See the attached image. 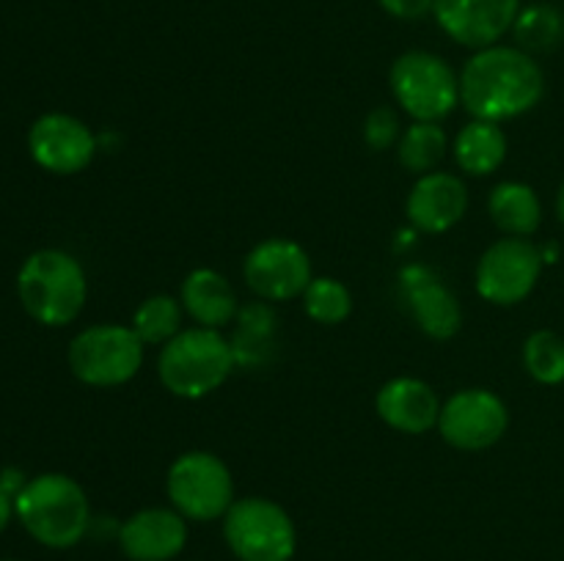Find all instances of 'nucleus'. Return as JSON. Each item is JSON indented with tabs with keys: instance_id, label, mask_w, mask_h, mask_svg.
<instances>
[{
	"instance_id": "f257e3e1",
	"label": "nucleus",
	"mask_w": 564,
	"mask_h": 561,
	"mask_svg": "<svg viewBox=\"0 0 564 561\" xmlns=\"http://www.w3.org/2000/svg\"><path fill=\"white\" fill-rule=\"evenodd\" d=\"M545 94L543 66L521 47L477 50L460 72V105L471 119L510 121L529 113Z\"/></svg>"
},
{
	"instance_id": "f03ea898",
	"label": "nucleus",
	"mask_w": 564,
	"mask_h": 561,
	"mask_svg": "<svg viewBox=\"0 0 564 561\" xmlns=\"http://www.w3.org/2000/svg\"><path fill=\"white\" fill-rule=\"evenodd\" d=\"M14 515L39 544L75 548L91 528V504L80 484L66 473H39L14 495Z\"/></svg>"
},
{
	"instance_id": "7ed1b4c3",
	"label": "nucleus",
	"mask_w": 564,
	"mask_h": 561,
	"mask_svg": "<svg viewBox=\"0 0 564 561\" xmlns=\"http://www.w3.org/2000/svg\"><path fill=\"white\" fill-rule=\"evenodd\" d=\"M17 295L31 319L47 328H64L80 317L88 297L86 270L72 253L42 248L22 262Z\"/></svg>"
},
{
	"instance_id": "20e7f679",
	"label": "nucleus",
	"mask_w": 564,
	"mask_h": 561,
	"mask_svg": "<svg viewBox=\"0 0 564 561\" xmlns=\"http://www.w3.org/2000/svg\"><path fill=\"white\" fill-rule=\"evenodd\" d=\"M237 369L231 341L220 330L187 328L160 346L158 377L180 399H204L215 394Z\"/></svg>"
},
{
	"instance_id": "39448f33",
	"label": "nucleus",
	"mask_w": 564,
	"mask_h": 561,
	"mask_svg": "<svg viewBox=\"0 0 564 561\" xmlns=\"http://www.w3.org/2000/svg\"><path fill=\"white\" fill-rule=\"evenodd\" d=\"M143 352L147 344L138 339L130 324L102 322L80 330L69 341L66 361L83 385L119 388L141 372Z\"/></svg>"
},
{
	"instance_id": "423d86ee",
	"label": "nucleus",
	"mask_w": 564,
	"mask_h": 561,
	"mask_svg": "<svg viewBox=\"0 0 564 561\" xmlns=\"http://www.w3.org/2000/svg\"><path fill=\"white\" fill-rule=\"evenodd\" d=\"M389 86L413 121H441L460 105V75L430 50H408L391 64Z\"/></svg>"
},
{
	"instance_id": "0eeeda50",
	"label": "nucleus",
	"mask_w": 564,
	"mask_h": 561,
	"mask_svg": "<svg viewBox=\"0 0 564 561\" xmlns=\"http://www.w3.org/2000/svg\"><path fill=\"white\" fill-rule=\"evenodd\" d=\"M165 495L185 520H224L235 504V479L229 465L213 451H185L171 462L165 473Z\"/></svg>"
},
{
	"instance_id": "6e6552de",
	"label": "nucleus",
	"mask_w": 564,
	"mask_h": 561,
	"mask_svg": "<svg viewBox=\"0 0 564 561\" xmlns=\"http://www.w3.org/2000/svg\"><path fill=\"white\" fill-rule=\"evenodd\" d=\"M224 539L240 561H290L297 531L290 512L262 495L237 498L224 515Z\"/></svg>"
},
{
	"instance_id": "1a4fd4ad",
	"label": "nucleus",
	"mask_w": 564,
	"mask_h": 561,
	"mask_svg": "<svg viewBox=\"0 0 564 561\" xmlns=\"http://www.w3.org/2000/svg\"><path fill=\"white\" fill-rule=\"evenodd\" d=\"M543 251L529 237H501L479 256L474 286L494 306H518L543 275Z\"/></svg>"
},
{
	"instance_id": "9d476101",
	"label": "nucleus",
	"mask_w": 564,
	"mask_h": 561,
	"mask_svg": "<svg viewBox=\"0 0 564 561\" xmlns=\"http://www.w3.org/2000/svg\"><path fill=\"white\" fill-rule=\"evenodd\" d=\"M510 427L507 402L490 388L455 391L441 405L438 432L452 449L485 451L499 443Z\"/></svg>"
},
{
	"instance_id": "9b49d317",
	"label": "nucleus",
	"mask_w": 564,
	"mask_h": 561,
	"mask_svg": "<svg viewBox=\"0 0 564 561\" xmlns=\"http://www.w3.org/2000/svg\"><path fill=\"white\" fill-rule=\"evenodd\" d=\"M242 278L259 300H295L314 278L312 258L301 242L290 237H270L248 251L242 262Z\"/></svg>"
},
{
	"instance_id": "f8f14e48",
	"label": "nucleus",
	"mask_w": 564,
	"mask_h": 561,
	"mask_svg": "<svg viewBox=\"0 0 564 561\" xmlns=\"http://www.w3.org/2000/svg\"><path fill=\"white\" fill-rule=\"evenodd\" d=\"M28 148L39 168L55 176H72L91 165L99 146L86 121L69 113H44L31 124Z\"/></svg>"
},
{
	"instance_id": "ddd939ff",
	"label": "nucleus",
	"mask_w": 564,
	"mask_h": 561,
	"mask_svg": "<svg viewBox=\"0 0 564 561\" xmlns=\"http://www.w3.org/2000/svg\"><path fill=\"white\" fill-rule=\"evenodd\" d=\"M402 306L424 336L435 341H446L457 336L463 324V308L455 292L430 270L427 264H405L397 275Z\"/></svg>"
},
{
	"instance_id": "4468645a",
	"label": "nucleus",
	"mask_w": 564,
	"mask_h": 561,
	"mask_svg": "<svg viewBox=\"0 0 564 561\" xmlns=\"http://www.w3.org/2000/svg\"><path fill=\"white\" fill-rule=\"evenodd\" d=\"M521 0H435L433 16L455 44L485 50L512 31Z\"/></svg>"
},
{
	"instance_id": "2eb2a0df",
	"label": "nucleus",
	"mask_w": 564,
	"mask_h": 561,
	"mask_svg": "<svg viewBox=\"0 0 564 561\" xmlns=\"http://www.w3.org/2000/svg\"><path fill=\"white\" fill-rule=\"evenodd\" d=\"M116 539L130 561H174L187 544V520L174 506H147L121 520Z\"/></svg>"
},
{
	"instance_id": "dca6fc26",
	"label": "nucleus",
	"mask_w": 564,
	"mask_h": 561,
	"mask_svg": "<svg viewBox=\"0 0 564 561\" xmlns=\"http://www.w3.org/2000/svg\"><path fill=\"white\" fill-rule=\"evenodd\" d=\"M468 212V187L449 170H430L416 176L405 201L411 226L422 234H446Z\"/></svg>"
},
{
	"instance_id": "f3484780",
	"label": "nucleus",
	"mask_w": 564,
	"mask_h": 561,
	"mask_svg": "<svg viewBox=\"0 0 564 561\" xmlns=\"http://www.w3.org/2000/svg\"><path fill=\"white\" fill-rule=\"evenodd\" d=\"M441 405L433 385L419 377L389 380L375 396V410L386 427L402 435H424L438 427Z\"/></svg>"
},
{
	"instance_id": "a211bd4d",
	"label": "nucleus",
	"mask_w": 564,
	"mask_h": 561,
	"mask_svg": "<svg viewBox=\"0 0 564 561\" xmlns=\"http://www.w3.org/2000/svg\"><path fill=\"white\" fill-rule=\"evenodd\" d=\"M180 302L193 322L213 330L231 324L237 314H240V300H237L235 286L229 284L224 273L213 267H196L185 275Z\"/></svg>"
},
{
	"instance_id": "6ab92c4d",
	"label": "nucleus",
	"mask_w": 564,
	"mask_h": 561,
	"mask_svg": "<svg viewBox=\"0 0 564 561\" xmlns=\"http://www.w3.org/2000/svg\"><path fill=\"white\" fill-rule=\"evenodd\" d=\"M275 333H279V317L268 300L240 306V314L235 319V336L229 339L237 366H268L275 352Z\"/></svg>"
},
{
	"instance_id": "aec40b11",
	"label": "nucleus",
	"mask_w": 564,
	"mask_h": 561,
	"mask_svg": "<svg viewBox=\"0 0 564 561\" xmlns=\"http://www.w3.org/2000/svg\"><path fill=\"white\" fill-rule=\"evenodd\" d=\"M488 212L496 229L507 237H532L543 223V204L527 182H499L490 190Z\"/></svg>"
},
{
	"instance_id": "412c9836",
	"label": "nucleus",
	"mask_w": 564,
	"mask_h": 561,
	"mask_svg": "<svg viewBox=\"0 0 564 561\" xmlns=\"http://www.w3.org/2000/svg\"><path fill=\"white\" fill-rule=\"evenodd\" d=\"M452 154L468 176H490L505 165L507 135L499 121L471 119L455 135Z\"/></svg>"
},
{
	"instance_id": "4be33fe9",
	"label": "nucleus",
	"mask_w": 564,
	"mask_h": 561,
	"mask_svg": "<svg viewBox=\"0 0 564 561\" xmlns=\"http://www.w3.org/2000/svg\"><path fill=\"white\" fill-rule=\"evenodd\" d=\"M512 36H516V47H521L523 53H551L564 38V14L551 3L521 6Z\"/></svg>"
},
{
	"instance_id": "5701e85b",
	"label": "nucleus",
	"mask_w": 564,
	"mask_h": 561,
	"mask_svg": "<svg viewBox=\"0 0 564 561\" xmlns=\"http://www.w3.org/2000/svg\"><path fill=\"white\" fill-rule=\"evenodd\" d=\"M446 148L449 141L438 121H413L397 141V157L413 176H424L438 168L441 160L446 157Z\"/></svg>"
},
{
	"instance_id": "b1692460",
	"label": "nucleus",
	"mask_w": 564,
	"mask_h": 561,
	"mask_svg": "<svg viewBox=\"0 0 564 561\" xmlns=\"http://www.w3.org/2000/svg\"><path fill=\"white\" fill-rule=\"evenodd\" d=\"M182 302L171 295H149L132 314V324L143 344L163 346L182 330Z\"/></svg>"
},
{
	"instance_id": "393cba45",
	"label": "nucleus",
	"mask_w": 564,
	"mask_h": 561,
	"mask_svg": "<svg viewBox=\"0 0 564 561\" xmlns=\"http://www.w3.org/2000/svg\"><path fill=\"white\" fill-rule=\"evenodd\" d=\"M303 311L317 324H341L352 314V295L339 278L317 275L301 295Z\"/></svg>"
},
{
	"instance_id": "a878e982",
	"label": "nucleus",
	"mask_w": 564,
	"mask_h": 561,
	"mask_svg": "<svg viewBox=\"0 0 564 561\" xmlns=\"http://www.w3.org/2000/svg\"><path fill=\"white\" fill-rule=\"evenodd\" d=\"M523 369L540 385L564 383V339L554 330H534L523 341Z\"/></svg>"
},
{
	"instance_id": "bb28decb",
	"label": "nucleus",
	"mask_w": 564,
	"mask_h": 561,
	"mask_svg": "<svg viewBox=\"0 0 564 561\" xmlns=\"http://www.w3.org/2000/svg\"><path fill=\"white\" fill-rule=\"evenodd\" d=\"M400 119H397L394 108H389V105H380L364 119V143L372 152H386V148L400 141Z\"/></svg>"
},
{
	"instance_id": "cd10ccee",
	"label": "nucleus",
	"mask_w": 564,
	"mask_h": 561,
	"mask_svg": "<svg viewBox=\"0 0 564 561\" xmlns=\"http://www.w3.org/2000/svg\"><path fill=\"white\" fill-rule=\"evenodd\" d=\"M378 3L394 20H422L433 14L435 0H378Z\"/></svg>"
},
{
	"instance_id": "c85d7f7f",
	"label": "nucleus",
	"mask_w": 564,
	"mask_h": 561,
	"mask_svg": "<svg viewBox=\"0 0 564 561\" xmlns=\"http://www.w3.org/2000/svg\"><path fill=\"white\" fill-rule=\"evenodd\" d=\"M11 517H14V495H9L3 487H0V534L6 531Z\"/></svg>"
},
{
	"instance_id": "c756f323",
	"label": "nucleus",
	"mask_w": 564,
	"mask_h": 561,
	"mask_svg": "<svg viewBox=\"0 0 564 561\" xmlns=\"http://www.w3.org/2000/svg\"><path fill=\"white\" fill-rule=\"evenodd\" d=\"M556 218L564 226V182L560 185V190H556Z\"/></svg>"
},
{
	"instance_id": "7c9ffc66",
	"label": "nucleus",
	"mask_w": 564,
	"mask_h": 561,
	"mask_svg": "<svg viewBox=\"0 0 564 561\" xmlns=\"http://www.w3.org/2000/svg\"><path fill=\"white\" fill-rule=\"evenodd\" d=\"M0 561H11V559H0Z\"/></svg>"
}]
</instances>
